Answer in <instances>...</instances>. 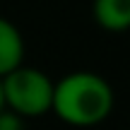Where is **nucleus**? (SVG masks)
I'll return each instance as SVG.
<instances>
[{
  "instance_id": "nucleus-1",
  "label": "nucleus",
  "mask_w": 130,
  "mask_h": 130,
  "mask_svg": "<svg viewBox=\"0 0 130 130\" xmlns=\"http://www.w3.org/2000/svg\"><path fill=\"white\" fill-rule=\"evenodd\" d=\"M113 108V89L96 72H70L53 82L51 111L77 128L99 125Z\"/></svg>"
},
{
  "instance_id": "nucleus-2",
  "label": "nucleus",
  "mask_w": 130,
  "mask_h": 130,
  "mask_svg": "<svg viewBox=\"0 0 130 130\" xmlns=\"http://www.w3.org/2000/svg\"><path fill=\"white\" fill-rule=\"evenodd\" d=\"M5 111L22 116H41L51 111L53 104V79L36 68L19 65L0 79Z\"/></svg>"
},
{
  "instance_id": "nucleus-3",
  "label": "nucleus",
  "mask_w": 130,
  "mask_h": 130,
  "mask_svg": "<svg viewBox=\"0 0 130 130\" xmlns=\"http://www.w3.org/2000/svg\"><path fill=\"white\" fill-rule=\"evenodd\" d=\"M24 65V39L10 19L0 17V79Z\"/></svg>"
},
{
  "instance_id": "nucleus-4",
  "label": "nucleus",
  "mask_w": 130,
  "mask_h": 130,
  "mask_svg": "<svg viewBox=\"0 0 130 130\" xmlns=\"http://www.w3.org/2000/svg\"><path fill=\"white\" fill-rule=\"evenodd\" d=\"M94 19L106 31L130 29V0H94Z\"/></svg>"
},
{
  "instance_id": "nucleus-5",
  "label": "nucleus",
  "mask_w": 130,
  "mask_h": 130,
  "mask_svg": "<svg viewBox=\"0 0 130 130\" xmlns=\"http://www.w3.org/2000/svg\"><path fill=\"white\" fill-rule=\"evenodd\" d=\"M5 111V104H3V92H0V113Z\"/></svg>"
}]
</instances>
